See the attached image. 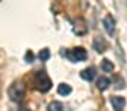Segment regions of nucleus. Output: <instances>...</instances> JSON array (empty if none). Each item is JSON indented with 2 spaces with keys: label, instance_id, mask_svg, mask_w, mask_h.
I'll return each instance as SVG.
<instances>
[{
  "label": "nucleus",
  "instance_id": "1a4fd4ad",
  "mask_svg": "<svg viewBox=\"0 0 127 111\" xmlns=\"http://www.w3.org/2000/svg\"><path fill=\"white\" fill-rule=\"evenodd\" d=\"M109 84H111V80L106 78V77H99L97 81H96V86H97V89H99L100 92H102V90H106V89L109 87Z\"/></svg>",
  "mask_w": 127,
  "mask_h": 111
},
{
  "label": "nucleus",
  "instance_id": "f8f14e48",
  "mask_svg": "<svg viewBox=\"0 0 127 111\" xmlns=\"http://www.w3.org/2000/svg\"><path fill=\"white\" fill-rule=\"evenodd\" d=\"M47 111H64V105L59 101H53L47 105Z\"/></svg>",
  "mask_w": 127,
  "mask_h": 111
},
{
  "label": "nucleus",
  "instance_id": "f257e3e1",
  "mask_svg": "<svg viewBox=\"0 0 127 111\" xmlns=\"http://www.w3.org/2000/svg\"><path fill=\"white\" fill-rule=\"evenodd\" d=\"M34 84H35V89L46 93L50 90L52 87V80L49 78V75L46 71H37L34 75Z\"/></svg>",
  "mask_w": 127,
  "mask_h": 111
},
{
  "label": "nucleus",
  "instance_id": "6e6552de",
  "mask_svg": "<svg viewBox=\"0 0 127 111\" xmlns=\"http://www.w3.org/2000/svg\"><path fill=\"white\" fill-rule=\"evenodd\" d=\"M106 46H108V44H106V41H105L102 37H96L95 41H93V47L96 49V52H99V53L103 52V50L106 49Z\"/></svg>",
  "mask_w": 127,
  "mask_h": 111
},
{
  "label": "nucleus",
  "instance_id": "f03ea898",
  "mask_svg": "<svg viewBox=\"0 0 127 111\" xmlns=\"http://www.w3.org/2000/svg\"><path fill=\"white\" fill-rule=\"evenodd\" d=\"M7 95L13 102H21L24 99V95H25V86L22 84V81L12 83L10 87L7 89Z\"/></svg>",
  "mask_w": 127,
  "mask_h": 111
},
{
  "label": "nucleus",
  "instance_id": "7ed1b4c3",
  "mask_svg": "<svg viewBox=\"0 0 127 111\" xmlns=\"http://www.w3.org/2000/svg\"><path fill=\"white\" fill-rule=\"evenodd\" d=\"M65 56L71 61V62H83L87 59V52L83 47H74L68 52H65Z\"/></svg>",
  "mask_w": 127,
  "mask_h": 111
},
{
  "label": "nucleus",
  "instance_id": "20e7f679",
  "mask_svg": "<svg viewBox=\"0 0 127 111\" xmlns=\"http://www.w3.org/2000/svg\"><path fill=\"white\" fill-rule=\"evenodd\" d=\"M102 24H103L105 31H106L109 36H112V34L115 33V19H114L111 15H106V16L102 19Z\"/></svg>",
  "mask_w": 127,
  "mask_h": 111
},
{
  "label": "nucleus",
  "instance_id": "0eeeda50",
  "mask_svg": "<svg viewBox=\"0 0 127 111\" xmlns=\"http://www.w3.org/2000/svg\"><path fill=\"white\" fill-rule=\"evenodd\" d=\"M95 68L93 67H89V68H84L81 73H80V77L83 78V80H86V81H92L93 78H95Z\"/></svg>",
  "mask_w": 127,
  "mask_h": 111
},
{
  "label": "nucleus",
  "instance_id": "39448f33",
  "mask_svg": "<svg viewBox=\"0 0 127 111\" xmlns=\"http://www.w3.org/2000/svg\"><path fill=\"white\" fill-rule=\"evenodd\" d=\"M72 31H74L77 36H83V34H86V33H87L86 21H84L83 18H78V19L74 22V25H72Z\"/></svg>",
  "mask_w": 127,
  "mask_h": 111
},
{
  "label": "nucleus",
  "instance_id": "9d476101",
  "mask_svg": "<svg viewBox=\"0 0 127 111\" xmlns=\"http://www.w3.org/2000/svg\"><path fill=\"white\" fill-rule=\"evenodd\" d=\"M71 92H72V87H71L69 84H66V83H61V84L58 86V93H59V95H62V96L69 95Z\"/></svg>",
  "mask_w": 127,
  "mask_h": 111
},
{
  "label": "nucleus",
  "instance_id": "ddd939ff",
  "mask_svg": "<svg viewBox=\"0 0 127 111\" xmlns=\"http://www.w3.org/2000/svg\"><path fill=\"white\" fill-rule=\"evenodd\" d=\"M38 58H40V61H47V59L50 58V50H49L47 47L41 49V50L38 52Z\"/></svg>",
  "mask_w": 127,
  "mask_h": 111
},
{
  "label": "nucleus",
  "instance_id": "423d86ee",
  "mask_svg": "<svg viewBox=\"0 0 127 111\" xmlns=\"http://www.w3.org/2000/svg\"><path fill=\"white\" fill-rule=\"evenodd\" d=\"M111 105L115 111H121L124 107H126V99L123 96H111Z\"/></svg>",
  "mask_w": 127,
  "mask_h": 111
},
{
  "label": "nucleus",
  "instance_id": "2eb2a0df",
  "mask_svg": "<svg viewBox=\"0 0 127 111\" xmlns=\"http://www.w3.org/2000/svg\"><path fill=\"white\" fill-rule=\"evenodd\" d=\"M19 111H30V110H27V108H21Z\"/></svg>",
  "mask_w": 127,
  "mask_h": 111
},
{
  "label": "nucleus",
  "instance_id": "4468645a",
  "mask_svg": "<svg viewBox=\"0 0 127 111\" xmlns=\"http://www.w3.org/2000/svg\"><path fill=\"white\" fill-rule=\"evenodd\" d=\"M32 59H34V53H32L31 50H28V52L25 53V61H27V62H32Z\"/></svg>",
  "mask_w": 127,
  "mask_h": 111
},
{
  "label": "nucleus",
  "instance_id": "9b49d317",
  "mask_svg": "<svg viewBox=\"0 0 127 111\" xmlns=\"http://www.w3.org/2000/svg\"><path fill=\"white\" fill-rule=\"evenodd\" d=\"M100 68H102L103 73H112V71H114V64H112V61H109V59H103L102 64H100Z\"/></svg>",
  "mask_w": 127,
  "mask_h": 111
}]
</instances>
